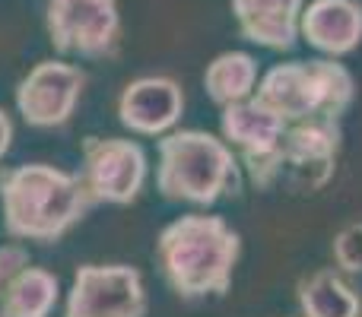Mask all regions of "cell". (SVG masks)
Wrapping results in <instances>:
<instances>
[{
	"label": "cell",
	"mask_w": 362,
	"mask_h": 317,
	"mask_svg": "<svg viewBox=\"0 0 362 317\" xmlns=\"http://www.w3.org/2000/svg\"><path fill=\"white\" fill-rule=\"evenodd\" d=\"M334 267L346 276H362V222H350L331 241Z\"/></svg>",
	"instance_id": "obj_17"
},
{
	"label": "cell",
	"mask_w": 362,
	"mask_h": 317,
	"mask_svg": "<svg viewBox=\"0 0 362 317\" xmlns=\"http://www.w3.org/2000/svg\"><path fill=\"white\" fill-rule=\"evenodd\" d=\"M45 29L61 54L112 61L121 48L118 0H45Z\"/></svg>",
	"instance_id": "obj_6"
},
{
	"label": "cell",
	"mask_w": 362,
	"mask_h": 317,
	"mask_svg": "<svg viewBox=\"0 0 362 317\" xmlns=\"http://www.w3.org/2000/svg\"><path fill=\"white\" fill-rule=\"evenodd\" d=\"M156 191L169 203L213 206L238 193L242 162L223 137L210 131H169L156 143Z\"/></svg>",
	"instance_id": "obj_3"
},
{
	"label": "cell",
	"mask_w": 362,
	"mask_h": 317,
	"mask_svg": "<svg viewBox=\"0 0 362 317\" xmlns=\"http://www.w3.org/2000/svg\"><path fill=\"white\" fill-rule=\"evenodd\" d=\"M86 70L67 61H38L16 86V112L35 131H54L74 118L86 89Z\"/></svg>",
	"instance_id": "obj_9"
},
{
	"label": "cell",
	"mask_w": 362,
	"mask_h": 317,
	"mask_svg": "<svg viewBox=\"0 0 362 317\" xmlns=\"http://www.w3.org/2000/svg\"><path fill=\"white\" fill-rule=\"evenodd\" d=\"M144 273L131 263H83L74 273L64 317H146Z\"/></svg>",
	"instance_id": "obj_7"
},
{
	"label": "cell",
	"mask_w": 362,
	"mask_h": 317,
	"mask_svg": "<svg viewBox=\"0 0 362 317\" xmlns=\"http://www.w3.org/2000/svg\"><path fill=\"white\" fill-rule=\"evenodd\" d=\"M95 206L80 174L45 162H25L0 172V210L13 241L54 244Z\"/></svg>",
	"instance_id": "obj_2"
},
{
	"label": "cell",
	"mask_w": 362,
	"mask_h": 317,
	"mask_svg": "<svg viewBox=\"0 0 362 317\" xmlns=\"http://www.w3.org/2000/svg\"><path fill=\"white\" fill-rule=\"evenodd\" d=\"M61 295V280L45 267L25 263L16 270L6 292V314L10 317H51Z\"/></svg>",
	"instance_id": "obj_16"
},
{
	"label": "cell",
	"mask_w": 362,
	"mask_h": 317,
	"mask_svg": "<svg viewBox=\"0 0 362 317\" xmlns=\"http://www.w3.org/2000/svg\"><path fill=\"white\" fill-rule=\"evenodd\" d=\"M219 127L257 191H270L276 181H283V140L289 131V121L283 114L251 95L245 102L226 105L219 114Z\"/></svg>",
	"instance_id": "obj_5"
},
{
	"label": "cell",
	"mask_w": 362,
	"mask_h": 317,
	"mask_svg": "<svg viewBox=\"0 0 362 317\" xmlns=\"http://www.w3.org/2000/svg\"><path fill=\"white\" fill-rule=\"evenodd\" d=\"M302 317H362V299L340 270H315L296 286Z\"/></svg>",
	"instance_id": "obj_14"
},
{
	"label": "cell",
	"mask_w": 362,
	"mask_h": 317,
	"mask_svg": "<svg viewBox=\"0 0 362 317\" xmlns=\"http://www.w3.org/2000/svg\"><path fill=\"white\" fill-rule=\"evenodd\" d=\"M344 131L340 121L315 118L289 124L283 140V181L293 193H318L337 172Z\"/></svg>",
	"instance_id": "obj_10"
},
{
	"label": "cell",
	"mask_w": 362,
	"mask_h": 317,
	"mask_svg": "<svg viewBox=\"0 0 362 317\" xmlns=\"http://www.w3.org/2000/svg\"><path fill=\"white\" fill-rule=\"evenodd\" d=\"M255 99L283 114L289 124L315 118L340 121L356 99V80L340 57L283 61L257 80Z\"/></svg>",
	"instance_id": "obj_4"
},
{
	"label": "cell",
	"mask_w": 362,
	"mask_h": 317,
	"mask_svg": "<svg viewBox=\"0 0 362 317\" xmlns=\"http://www.w3.org/2000/svg\"><path fill=\"white\" fill-rule=\"evenodd\" d=\"M29 263V251L23 248L19 241L0 244V317L6 314V292H10V280L16 276V270H23Z\"/></svg>",
	"instance_id": "obj_18"
},
{
	"label": "cell",
	"mask_w": 362,
	"mask_h": 317,
	"mask_svg": "<svg viewBox=\"0 0 362 317\" xmlns=\"http://www.w3.org/2000/svg\"><path fill=\"white\" fill-rule=\"evenodd\" d=\"M185 114V92L172 76H140L118 95V121L137 137H163Z\"/></svg>",
	"instance_id": "obj_11"
},
{
	"label": "cell",
	"mask_w": 362,
	"mask_h": 317,
	"mask_svg": "<svg viewBox=\"0 0 362 317\" xmlns=\"http://www.w3.org/2000/svg\"><path fill=\"white\" fill-rule=\"evenodd\" d=\"M146 152L127 137H86L83 140V184L95 206H127L140 197L146 184Z\"/></svg>",
	"instance_id": "obj_8"
},
{
	"label": "cell",
	"mask_w": 362,
	"mask_h": 317,
	"mask_svg": "<svg viewBox=\"0 0 362 317\" xmlns=\"http://www.w3.org/2000/svg\"><path fill=\"white\" fill-rule=\"evenodd\" d=\"M242 235L223 216L185 213L156 238V261L165 286L181 301L223 299L232 289Z\"/></svg>",
	"instance_id": "obj_1"
},
{
	"label": "cell",
	"mask_w": 362,
	"mask_h": 317,
	"mask_svg": "<svg viewBox=\"0 0 362 317\" xmlns=\"http://www.w3.org/2000/svg\"><path fill=\"white\" fill-rule=\"evenodd\" d=\"M245 42L267 51H293L305 0H229Z\"/></svg>",
	"instance_id": "obj_13"
},
{
	"label": "cell",
	"mask_w": 362,
	"mask_h": 317,
	"mask_svg": "<svg viewBox=\"0 0 362 317\" xmlns=\"http://www.w3.org/2000/svg\"><path fill=\"white\" fill-rule=\"evenodd\" d=\"M257 80H261V67L248 51H223L204 70V89L213 105L219 108L251 99Z\"/></svg>",
	"instance_id": "obj_15"
},
{
	"label": "cell",
	"mask_w": 362,
	"mask_h": 317,
	"mask_svg": "<svg viewBox=\"0 0 362 317\" xmlns=\"http://www.w3.org/2000/svg\"><path fill=\"white\" fill-rule=\"evenodd\" d=\"M299 38L325 57H346L362 44L359 0H312L302 10Z\"/></svg>",
	"instance_id": "obj_12"
},
{
	"label": "cell",
	"mask_w": 362,
	"mask_h": 317,
	"mask_svg": "<svg viewBox=\"0 0 362 317\" xmlns=\"http://www.w3.org/2000/svg\"><path fill=\"white\" fill-rule=\"evenodd\" d=\"M10 146H13V121H10V114L0 108V159L10 152Z\"/></svg>",
	"instance_id": "obj_19"
}]
</instances>
